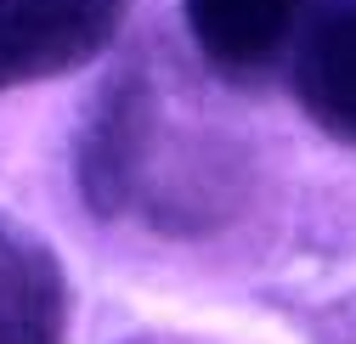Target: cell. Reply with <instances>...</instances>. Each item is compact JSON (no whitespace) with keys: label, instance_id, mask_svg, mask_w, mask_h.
<instances>
[{"label":"cell","instance_id":"1","mask_svg":"<svg viewBox=\"0 0 356 344\" xmlns=\"http://www.w3.org/2000/svg\"><path fill=\"white\" fill-rule=\"evenodd\" d=\"M74 187L97 221H130L164 237L215 232L238 198L227 147H193L175 136L147 68H119L85 108Z\"/></svg>","mask_w":356,"mask_h":344},{"label":"cell","instance_id":"2","mask_svg":"<svg viewBox=\"0 0 356 344\" xmlns=\"http://www.w3.org/2000/svg\"><path fill=\"white\" fill-rule=\"evenodd\" d=\"M136 0H0V91L46 85L97 62Z\"/></svg>","mask_w":356,"mask_h":344},{"label":"cell","instance_id":"3","mask_svg":"<svg viewBox=\"0 0 356 344\" xmlns=\"http://www.w3.org/2000/svg\"><path fill=\"white\" fill-rule=\"evenodd\" d=\"M277 79L323 136L356 147V0H300Z\"/></svg>","mask_w":356,"mask_h":344},{"label":"cell","instance_id":"4","mask_svg":"<svg viewBox=\"0 0 356 344\" xmlns=\"http://www.w3.org/2000/svg\"><path fill=\"white\" fill-rule=\"evenodd\" d=\"M181 23L215 79L266 85L289 57L300 0H181Z\"/></svg>","mask_w":356,"mask_h":344},{"label":"cell","instance_id":"5","mask_svg":"<svg viewBox=\"0 0 356 344\" xmlns=\"http://www.w3.org/2000/svg\"><path fill=\"white\" fill-rule=\"evenodd\" d=\"M74 293L57 248L0 214V344H68Z\"/></svg>","mask_w":356,"mask_h":344},{"label":"cell","instance_id":"6","mask_svg":"<svg viewBox=\"0 0 356 344\" xmlns=\"http://www.w3.org/2000/svg\"><path fill=\"white\" fill-rule=\"evenodd\" d=\"M124 344H159V338L153 333H136V338H124Z\"/></svg>","mask_w":356,"mask_h":344}]
</instances>
